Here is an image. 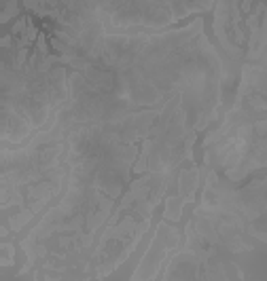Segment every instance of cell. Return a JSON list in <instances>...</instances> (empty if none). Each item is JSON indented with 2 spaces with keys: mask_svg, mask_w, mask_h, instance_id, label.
Masks as SVG:
<instances>
[{
  "mask_svg": "<svg viewBox=\"0 0 267 281\" xmlns=\"http://www.w3.org/2000/svg\"><path fill=\"white\" fill-rule=\"evenodd\" d=\"M178 245H181V233H178L174 226L166 224V222H159L153 243H150V248H149L147 254H144L140 266H138L136 273L132 275V279H150V277H157L155 273L159 271L164 262L170 260V251L176 250Z\"/></svg>",
  "mask_w": 267,
  "mask_h": 281,
  "instance_id": "1",
  "label": "cell"
},
{
  "mask_svg": "<svg viewBox=\"0 0 267 281\" xmlns=\"http://www.w3.org/2000/svg\"><path fill=\"white\" fill-rule=\"evenodd\" d=\"M200 178H201V172L197 165L184 167L178 172V197L184 201V205L195 201V192L200 188Z\"/></svg>",
  "mask_w": 267,
  "mask_h": 281,
  "instance_id": "2",
  "label": "cell"
},
{
  "mask_svg": "<svg viewBox=\"0 0 267 281\" xmlns=\"http://www.w3.org/2000/svg\"><path fill=\"white\" fill-rule=\"evenodd\" d=\"M183 205L184 201L178 195L174 197H167L166 199V212H164V220H170V222H178L181 220V214H183Z\"/></svg>",
  "mask_w": 267,
  "mask_h": 281,
  "instance_id": "3",
  "label": "cell"
},
{
  "mask_svg": "<svg viewBox=\"0 0 267 281\" xmlns=\"http://www.w3.org/2000/svg\"><path fill=\"white\" fill-rule=\"evenodd\" d=\"M34 216H36V214H34L30 207H21V209H17V214H15V216H11V218H9L7 222H9L11 231H13V233H19L21 228H24V226L28 224V222H32V220H34Z\"/></svg>",
  "mask_w": 267,
  "mask_h": 281,
  "instance_id": "4",
  "label": "cell"
},
{
  "mask_svg": "<svg viewBox=\"0 0 267 281\" xmlns=\"http://www.w3.org/2000/svg\"><path fill=\"white\" fill-rule=\"evenodd\" d=\"M0 251H2V258H0V266H13V262H15V248H13V243H9V241H4L2 245H0Z\"/></svg>",
  "mask_w": 267,
  "mask_h": 281,
  "instance_id": "5",
  "label": "cell"
},
{
  "mask_svg": "<svg viewBox=\"0 0 267 281\" xmlns=\"http://www.w3.org/2000/svg\"><path fill=\"white\" fill-rule=\"evenodd\" d=\"M4 4H7V9H4L2 17H0V21L7 23V21L11 19V17H15V15H17V11H19V9H17V0H7Z\"/></svg>",
  "mask_w": 267,
  "mask_h": 281,
  "instance_id": "6",
  "label": "cell"
},
{
  "mask_svg": "<svg viewBox=\"0 0 267 281\" xmlns=\"http://www.w3.org/2000/svg\"><path fill=\"white\" fill-rule=\"evenodd\" d=\"M9 231H11V226L9 224H2V226H0V237L7 239L9 237Z\"/></svg>",
  "mask_w": 267,
  "mask_h": 281,
  "instance_id": "7",
  "label": "cell"
}]
</instances>
